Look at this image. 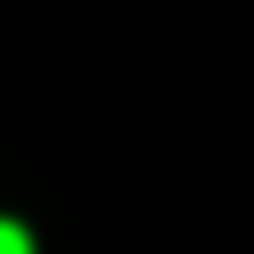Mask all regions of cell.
I'll return each instance as SVG.
<instances>
[{
	"label": "cell",
	"mask_w": 254,
	"mask_h": 254,
	"mask_svg": "<svg viewBox=\"0 0 254 254\" xmlns=\"http://www.w3.org/2000/svg\"><path fill=\"white\" fill-rule=\"evenodd\" d=\"M0 254H32V230L24 222H0Z\"/></svg>",
	"instance_id": "cell-1"
}]
</instances>
